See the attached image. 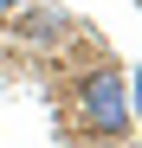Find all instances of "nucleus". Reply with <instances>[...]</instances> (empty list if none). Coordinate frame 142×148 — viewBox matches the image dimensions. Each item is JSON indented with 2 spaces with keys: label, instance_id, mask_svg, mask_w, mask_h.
<instances>
[{
  "label": "nucleus",
  "instance_id": "20e7f679",
  "mask_svg": "<svg viewBox=\"0 0 142 148\" xmlns=\"http://www.w3.org/2000/svg\"><path fill=\"white\" fill-rule=\"evenodd\" d=\"M0 13H13V0H0Z\"/></svg>",
  "mask_w": 142,
  "mask_h": 148
},
{
  "label": "nucleus",
  "instance_id": "f257e3e1",
  "mask_svg": "<svg viewBox=\"0 0 142 148\" xmlns=\"http://www.w3.org/2000/svg\"><path fill=\"white\" fill-rule=\"evenodd\" d=\"M78 122L90 135H103V142H123L129 135V122H136V110H129V77L123 71H90V77L78 84Z\"/></svg>",
  "mask_w": 142,
  "mask_h": 148
},
{
  "label": "nucleus",
  "instance_id": "f03ea898",
  "mask_svg": "<svg viewBox=\"0 0 142 148\" xmlns=\"http://www.w3.org/2000/svg\"><path fill=\"white\" fill-rule=\"evenodd\" d=\"M71 32H78V19L65 7H26L19 13V39L26 45H71Z\"/></svg>",
  "mask_w": 142,
  "mask_h": 148
},
{
  "label": "nucleus",
  "instance_id": "7ed1b4c3",
  "mask_svg": "<svg viewBox=\"0 0 142 148\" xmlns=\"http://www.w3.org/2000/svg\"><path fill=\"white\" fill-rule=\"evenodd\" d=\"M129 110L142 116V71H136V77H129Z\"/></svg>",
  "mask_w": 142,
  "mask_h": 148
}]
</instances>
